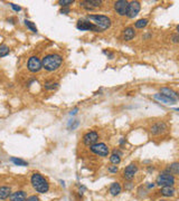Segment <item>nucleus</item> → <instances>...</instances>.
I'll return each mask as SVG.
<instances>
[{"instance_id": "f257e3e1", "label": "nucleus", "mask_w": 179, "mask_h": 201, "mask_svg": "<svg viewBox=\"0 0 179 201\" xmlns=\"http://www.w3.org/2000/svg\"><path fill=\"white\" fill-rule=\"evenodd\" d=\"M63 57L59 54H47L41 59V65L46 72H55L62 66Z\"/></svg>"}, {"instance_id": "f03ea898", "label": "nucleus", "mask_w": 179, "mask_h": 201, "mask_svg": "<svg viewBox=\"0 0 179 201\" xmlns=\"http://www.w3.org/2000/svg\"><path fill=\"white\" fill-rule=\"evenodd\" d=\"M30 183L34 190L38 193H46L49 190V183L47 179L38 172H35L30 178Z\"/></svg>"}, {"instance_id": "7ed1b4c3", "label": "nucleus", "mask_w": 179, "mask_h": 201, "mask_svg": "<svg viewBox=\"0 0 179 201\" xmlns=\"http://www.w3.org/2000/svg\"><path fill=\"white\" fill-rule=\"evenodd\" d=\"M87 20L93 21V24L100 29L101 32L109 29L111 27V25H112L110 17H107L105 15H89L87 16Z\"/></svg>"}, {"instance_id": "20e7f679", "label": "nucleus", "mask_w": 179, "mask_h": 201, "mask_svg": "<svg viewBox=\"0 0 179 201\" xmlns=\"http://www.w3.org/2000/svg\"><path fill=\"white\" fill-rule=\"evenodd\" d=\"M156 184L159 187H172L175 184V177L172 174H169L167 172H161L159 174L157 180H156Z\"/></svg>"}, {"instance_id": "39448f33", "label": "nucleus", "mask_w": 179, "mask_h": 201, "mask_svg": "<svg viewBox=\"0 0 179 201\" xmlns=\"http://www.w3.org/2000/svg\"><path fill=\"white\" fill-rule=\"evenodd\" d=\"M90 151L92 153H94L95 155L102 156V158H107L110 154V149L105 143L97 142L93 145L90 146Z\"/></svg>"}, {"instance_id": "423d86ee", "label": "nucleus", "mask_w": 179, "mask_h": 201, "mask_svg": "<svg viewBox=\"0 0 179 201\" xmlns=\"http://www.w3.org/2000/svg\"><path fill=\"white\" fill-rule=\"evenodd\" d=\"M76 28L81 31H95V32H101L100 29L93 24V22H90V20L87 19H79L76 22Z\"/></svg>"}, {"instance_id": "0eeeda50", "label": "nucleus", "mask_w": 179, "mask_h": 201, "mask_svg": "<svg viewBox=\"0 0 179 201\" xmlns=\"http://www.w3.org/2000/svg\"><path fill=\"white\" fill-rule=\"evenodd\" d=\"M43 68V65H41V59L38 58L37 56H31L29 57L27 62V70L30 72V73H38L40 72V70Z\"/></svg>"}, {"instance_id": "6e6552de", "label": "nucleus", "mask_w": 179, "mask_h": 201, "mask_svg": "<svg viewBox=\"0 0 179 201\" xmlns=\"http://www.w3.org/2000/svg\"><path fill=\"white\" fill-rule=\"evenodd\" d=\"M99 138H100V135H99V133H97V132H95V131L86 132L85 134L83 135V144L86 145V146L93 145V144L97 143Z\"/></svg>"}, {"instance_id": "1a4fd4ad", "label": "nucleus", "mask_w": 179, "mask_h": 201, "mask_svg": "<svg viewBox=\"0 0 179 201\" xmlns=\"http://www.w3.org/2000/svg\"><path fill=\"white\" fill-rule=\"evenodd\" d=\"M168 130V126L163 121H158L153 123V124L150 126V132H151L152 135H160V134H163L166 131Z\"/></svg>"}, {"instance_id": "9d476101", "label": "nucleus", "mask_w": 179, "mask_h": 201, "mask_svg": "<svg viewBox=\"0 0 179 201\" xmlns=\"http://www.w3.org/2000/svg\"><path fill=\"white\" fill-rule=\"evenodd\" d=\"M114 10L119 16H127L128 8H129V2L127 0H118L113 5Z\"/></svg>"}, {"instance_id": "9b49d317", "label": "nucleus", "mask_w": 179, "mask_h": 201, "mask_svg": "<svg viewBox=\"0 0 179 201\" xmlns=\"http://www.w3.org/2000/svg\"><path fill=\"white\" fill-rule=\"evenodd\" d=\"M138 172V166L135 163H130L129 165L124 169L123 171V178L127 181H132L135 177V174Z\"/></svg>"}, {"instance_id": "f8f14e48", "label": "nucleus", "mask_w": 179, "mask_h": 201, "mask_svg": "<svg viewBox=\"0 0 179 201\" xmlns=\"http://www.w3.org/2000/svg\"><path fill=\"white\" fill-rule=\"evenodd\" d=\"M140 9H141V5H140L139 1H131V2H129L127 17L130 18V19H133L134 17L138 16V14L140 12Z\"/></svg>"}, {"instance_id": "ddd939ff", "label": "nucleus", "mask_w": 179, "mask_h": 201, "mask_svg": "<svg viewBox=\"0 0 179 201\" xmlns=\"http://www.w3.org/2000/svg\"><path fill=\"white\" fill-rule=\"evenodd\" d=\"M26 199H27V192L24 190L15 191L9 197V201H26Z\"/></svg>"}, {"instance_id": "4468645a", "label": "nucleus", "mask_w": 179, "mask_h": 201, "mask_svg": "<svg viewBox=\"0 0 179 201\" xmlns=\"http://www.w3.org/2000/svg\"><path fill=\"white\" fill-rule=\"evenodd\" d=\"M135 37V30L133 27H127L125 29H123L122 31V38L124 42H130Z\"/></svg>"}, {"instance_id": "2eb2a0df", "label": "nucleus", "mask_w": 179, "mask_h": 201, "mask_svg": "<svg viewBox=\"0 0 179 201\" xmlns=\"http://www.w3.org/2000/svg\"><path fill=\"white\" fill-rule=\"evenodd\" d=\"M160 94L169 97V98H171V100L176 101V102L179 100V94H177L175 90H171V88H169V87H162L161 90H160Z\"/></svg>"}, {"instance_id": "dca6fc26", "label": "nucleus", "mask_w": 179, "mask_h": 201, "mask_svg": "<svg viewBox=\"0 0 179 201\" xmlns=\"http://www.w3.org/2000/svg\"><path fill=\"white\" fill-rule=\"evenodd\" d=\"M153 98L155 100H157L158 102H161V103H163V104H167V105H172L176 103V101L171 100V98H169V97L165 96V95H162V94L160 93H157L153 95Z\"/></svg>"}, {"instance_id": "f3484780", "label": "nucleus", "mask_w": 179, "mask_h": 201, "mask_svg": "<svg viewBox=\"0 0 179 201\" xmlns=\"http://www.w3.org/2000/svg\"><path fill=\"white\" fill-rule=\"evenodd\" d=\"M121 155H122V152L120 150H113V153L110 155V162L113 164V165H118L120 164L121 162Z\"/></svg>"}, {"instance_id": "a211bd4d", "label": "nucleus", "mask_w": 179, "mask_h": 201, "mask_svg": "<svg viewBox=\"0 0 179 201\" xmlns=\"http://www.w3.org/2000/svg\"><path fill=\"white\" fill-rule=\"evenodd\" d=\"M121 191H122V187H121V184L119 182H113V183H111L110 188H109V192H110L111 196H113V197H117L119 194L121 193Z\"/></svg>"}, {"instance_id": "6ab92c4d", "label": "nucleus", "mask_w": 179, "mask_h": 201, "mask_svg": "<svg viewBox=\"0 0 179 201\" xmlns=\"http://www.w3.org/2000/svg\"><path fill=\"white\" fill-rule=\"evenodd\" d=\"M165 172L169 174H172L174 177L175 175H178L179 174V163L178 162H174L171 164H169L168 168H166L165 169Z\"/></svg>"}, {"instance_id": "aec40b11", "label": "nucleus", "mask_w": 179, "mask_h": 201, "mask_svg": "<svg viewBox=\"0 0 179 201\" xmlns=\"http://www.w3.org/2000/svg\"><path fill=\"white\" fill-rule=\"evenodd\" d=\"M11 192V188L8 187V186H2L0 187V200H6L8 198L10 197Z\"/></svg>"}, {"instance_id": "412c9836", "label": "nucleus", "mask_w": 179, "mask_h": 201, "mask_svg": "<svg viewBox=\"0 0 179 201\" xmlns=\"http://www.w3.org/2000/svg\"><path fill=\"white\" fill-rule=\"evenodd\" d=\"M159 192L163 197H174L176 190L174 189V187H162Z\"/></svg>"}, {"instance_id": "4be33fe9", "label": "nucleus", "mask_w": 179, "mask_h": 201, "mask_svg": "<svg viewBox=\"0 0 179 201\" xmlns=\"http://www.w3.org/2000/svg\"><path fill=\"white\" fill-rule=\"evenodd\" d=\"M58 86L59 84L57 82H54V80H47L44 84V88L46 90H55L58 88Z\"/></svg>"}, {"instance_id": "5701e85b", "label": "nucleus", "mask_w": 179, "mask_h": 201, "mask_svg": "<svg viewBox=\"0 0 179 201\" xmlns=\"http://www.w3.org/2000/svg\"><path fill=\"white\" fill-rule=\"evenodd\" d=\"M149 20L147 18H142V19H139L134 22V27L137 28V29H143L145 27H147V25H148Z\"/></svg>"}, {"instance_id": "b1692460", "label": "nucleus", "mask_w": 179, "mask_h": 201, "mask_svg": "<svg viewBox=\"0 0 179 201\" xmlns=\"http://www.w3.org/2000/svg\"><path fill=\"white\" fill-rule=\"evenodd\" d=\"M10 162H12L15 165H18V166H27L28 165L27 161H25V160H23V159H19V158H16V156L10 158Z\"/></svg>"}, {"instance_id": "393cba45", "label": "nucleus", "mask_w": 179, "mask_h": 201, "mask_svg": "<svg viewBox=\"0 0 179 201\" xmlns=\"http://www.w3.org/2000/svg\"><path fill=\"white\" fill-rule=\"evenodd\" d=\"M87 6L90 7H92L93 9H97V8H100L102 6V1L101 0H86L84 1Z\"/></svg>"}, {"instance_id": "a878e982", "label": "nucleus", "mask_w": 179, "mask_h": 201, "mask_svg": "<svg viewBox=\"0 0 179 201\" xmlns=\"http://www.w3.org/2000/svg\"><path fill=\"white\" fill-rule=\"evenodd\" d=\"M24 22H25V25H26V27H27L30 31H33V32H35V34H36V32L38 31L37 30V27L35 26V24L33 22V21L28 20V19H25Z\"/></svg>"}, {"instance_id": "bb28decb", "label": "nucleus", "mask_w": 179, "mask_h": 201, "mask_svg": "<svg viewBox=\"0 0 179 201\" xmlns=\"http://www.w3.org/2000/svg\"><path fill=\"white\" fill-rule=\"evenodd\" d=\"M10 49L7 45H0V57H6L7 55H9Z\"/></svg>"}, {"instance_id": "cd10ccee", "label": "nucleus", "mask_w": 179, "mask_h": 201, "mask_svg": "<svg viewBox=\"0 0 179 201\" xmlns=\"http://www.w3.org/2000/svg\"><path fill=\"white\" fill-rule=\"evenodd\" d=\"M79 125V120H71V121L68 122V124H67V128L68 130H75L77 126Z\"/></svg>"}, {"instance_id": "c85d7f7f", "label": "nucleus", "mask_w": 179, "mask_h": 201, "mask_svg": "<svg viewBox=\"0 0 179 201\" xmlns=\"http://www.w3.org/2000/svg\"><path fill=\"white\" fill-rule=\"evenodd\" d=\"M73 2H74V0H59L58 5L62 8H66V7H68L69 5H72Z\"/></svg>"}, {"instance_id": "c756f323", "label": "nucleus", "mask_w": 179, "mask_h": 201, "mask_svg": "<svg viewBox=\"0 0 179 201\" xmlns=\"http://www.w3.org/2000/svg\"><path fill=\"white\" fill-rule=\"evenodd\" d=\"M107 171L110 173H117L118 171H119V168H118V165H110L107 168Z\"/></svg>"}, {"instance_id": "7c9ffc66", "label": "nucleus", "mask_w": 179, "mask_h": 201, "mask_svg": "<svg viewBox=\"0 0 179 201\" xmlns=\"http://www.w3.org/2000/svg\"><path fill=\"white\" fill-rule=\"evenodd\" d=\"M139 196L140 197H146L147 196V189H145V188H139Z\"/></svg>"}, {"instance_id": "2f4dec72", "label": "nucleus", "mask_w": 179, "mask_h": 201, "mask_svg": "<svg viewBox=\"0 0 179 201\" xmlns=\"http://www.w3.org/2000/svg\"><path fill=\"white\" fill-rule=\"evenodd\" d=\"M171 42L174 44H178L179 43V35L178 34H175V35L171 36Z\"/></svg>"}, {"instance_id": "473e14b6", "label": "nucleus", "mask_w": 179, "mask_h": 201, "mask_svg": "<svg viewBox=\"0 0 179 201\" xmlns=\"http://www.w3.org/2000/svg\"><path fill=\"white\" fill-rule=\"evenodd\" d=\"M71 12V9H69V7H66V8H62L61 10H59V14L62 15H67Z\"/></svg>"}, {"instance_id": "72a5a7b5", "label": "nucleus", "mask_w": 179, "mask_h": 201, "mask_svg": "<svg viewBox=\"0 0 179 201\" xmlns=\"http://www.w3.org/2000/svg\"><path fill=\"white\" fill-rule=\"evenodd\" d=\"M103 54H104V55H107L109 59H113L114 58V54H113V53L109 52V50H103Z\"/></svg>"}, {"instance_id": "f704fd0d", "label": "nucleus", "mask_w": 179, "mask_h": 201, "mask_svg": "<svg viewBox=\"0 0 179 201\" xmlns=\"http://www.w3.org/2000/svg\"><path fill=\"white\" fill-rule=\"evenodd\" d=\"M26 201H40V199L37 196H30V197H27Z\"/></svg>"}, {"instance_id": "c9c22d12", "label": "nucleus", "mask_w": 179, "mask_h": 201, "mask_svg": "<svg viewBox=\"0 0 179 201\" xmlns=\"http://www.w3.org/2000/svg\"><path fill=\"white\" fill-rule=\"evenodd\" d=\"M9 5H10V7L12 8V9H14L15 11H17V12H18V11H20V10H21V7H20V6H17V5L12 4V2H11V4H9Z\"/></svg>"}, {"instance_id": "e433bc0d", "label": "nucleus", "mask_w": 179, "mask_h": 201, "mask_svg": "<svg viewBox=\"0 0 179 201\" xmlns=\"http://www.w3.org/2000/svg\"><path fill=\"white\" fill-rule=\"evenodd\" d=\"M124 188H125L127 190H131V189H132V183H131V181H129L128 183L124 184Z\"/></svg>"}, {"instance_id": "4c0bfd02", "label": "nucleus", "mask_w": 179, "mask_h": 201, "mask_svg": "<svg viewBox=\"0 0 179 201\" xmlns=\"http://www.w3.org/2000/svg\"><path fill=\"white\" fill-rule=\"evenodd\" d=\"M77 112H79V107H75V108H73L72 111L69 112V114H71V115H76V114H77Z\"/></svg>"}, {"instance_id": "58836bf2", "label": "nucleus", "mask_w": 179, "mask_h": 201, "mask_svg": "<svg viewBox=\"0 0 179 201\" xmlns=\"http://www.w3.org/2000/svg\"><path fill=\"white\" fill-rule=\"evenodd\" d=\"M156 186H157V184L153 183V182H149V183L147 184V188H148V189H153Z\"/></svg>"}, {"instance_id": "ea45409f", "label": "nucleus", "mask_w": 179, "mask_h": 201, "mask_svg": "<svg viewBox=\"0 0 179 201\" xmlns=\"http://www.w3.org/2000/svg\"><path fill=\"white\" fill-rule=\"evenodd\" d=\"M7 21H8V22H10V24H12V25L16 24V19H15V18H12V17H9V18H8Z\"/></svg>"}, {"instance_id": "a19ab883", "label": "nucleus", "mask_w": 179, "mask_h": 201, "mask_svg": "<svg viewBox=\"0 0 179 201\" xmlns=\"http://www.w3.org/2000/svg\"><path fill=\"white\" fill-rule=\"evenodd\" d=\"M151 37H152V35H151V34H150V32H148V34H146V35L143 36L142 38H143V39H145V40H146V39H149V38H151Z\"/></svg>"}, {"instance_id": "79ce46f5", "label": "nucleus", "mask_w": 179, "mask_h": 201, "mask_svg": "<svg viewBox=\"0 0 179 201\" xmlns=\"http://www.w3.org/2000/svg\"><path fill=\"white\" fill-rule=\"evenodd\" d=\"M153 170H155V168H153V166L150 165V166H149V168H148V172H149V173H151V172H153Z\"/></svg>"}, {"instance_id": "37998d69", "label": "nucleus", "mask_w": 179, "mask_h": 201, "mask_svg": "<svg viewBox=\"0 0 179 201\" xmlns=\"http://www.w3.org/2000/svg\"><path fill=\"white\" fill-rule=\"evenodd\" d=\"M124 143H125V140H124V139H121V140H120V144H121V145H123Z\"/></svg>"}, {"instance_id": "c03bdc74", "label": "nucleus", "mask_w": 179, "mask_h": 201, "mask_svg": "<svg viewBox=\"0 0 179 201\" xmlns=\"http://www.w3.org/2000/svg\"><path fill=\"white\" fill-rule=\"evenodd\" d=\"M176 30H177V34L179 35V25L177 26V27H176Z\"/></svg>"}, {"instance_id": "a18cd8bd", "label": "nucleus", "mask_w": 179, "mask_h": 201, "mask_svg": "<svg viewBox=\"0 0 179 201\" xmlns=\"http://www.w3.org/2000/svg\"><path fill=\"white\" fill-rule=\"evenodd\" d=\"M175 111H177V112H179V107H176V108H175Z\"/></svg>"}, {"instance_id": "49530a36", "label": "nucleus", "mask_w": 179, "mask_h": 201, "mask_svg": "<svg viewBox=\"0 0 179 201\" xmlns=\"http://www.w3.org/2000/svg\"><path fill=\"white\" fill-rule=\"evenodd\" d=\"M159 201H165V200H159Z\"/></svg>"}]
</instances>
